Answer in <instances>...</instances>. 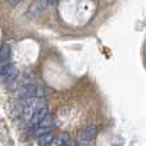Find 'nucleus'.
I'll return each instance as SVG.
<instances>
[{"instance_id":"nucleus-1","label":"nucleus","mask_w":146,"mask_h":146,"mask_svg":"<svg viewBox=\"0 0 146 146\" xmlns=\"http://www.w3.org/2000/svg\"><path fill=\"white\" fill-rule=\"evenodd\" d=\"M17 76H18V68L14 64H7V66L1 67L0 78H4V80H14Z\"/></svg>"},{"instance_id":"nucleus-2","label":"nucleus","mask_w":146,"mask_h":146,"mask_svg":"<svg viewBox=\"0 0 146 146\" xmlns=\"http://www.w3.org/2000/svg\"><path fill=\"white\" fill-rule=\"evenodd\" d=\"M49 114V109H48V106H45V105H42V106H40V108H37L35 111L32 113V115H31V118H30V122H31V124H37L38 122L41 121V119L44 118V117H46Z\"/></svg>"},{"instance_id":"nucleus-3","label":"nucleus","mask_w":146,"mask_h":146,"mask_svg":"<svg viewBox=\"0 0 146 146\" xmlns=\"http://www.w3.org/2000/svg\"><path fill=\"white\" fill-rule=\"evenodd\" d=\"M54 139L55 137L51 132H45V133L38 136V144H40V146H49L54 142Z\"/></svg>"},{"instance_id":"nucleus-4","label":"nucleus","mask_w":146,"mask_h":146,"mask_svg":"<svg viewBox=\"0 0 146 146\" xmlns=\"http://www.w3.org/2000/svg\"><path fill=\"white\" fill-rule=\"evenodd\" d=\"M96 135V128L94 126H88L83 129V133H82V141L83 142H90L91 140L95 137Z\"/></svg>"},{"instance_id":"nucleus-5","label":"nucleus","mask_w":146,"mask_h":146,"mask_svg":"<svg viewBox=\"0 0 146 146\" xmlns=\"http://www.w3.org/2000/svg\"><path fill=\"white\" fill-rule=\"evenodd\" d=\"M35 92H36V86H33V85H26V86H23V87L21 88V91H19L21 96H22L23 99L32 98V96H35Z\"/></svg>"},{"instance_id":"nucleus-6","label":"nucleus","mask_w":146,"mask_h":146,"mask_svg":"<svg viewBox=\"0 0 146 146\" xmlns=\"http://www.w3.org/2000/svg\"><path fill=\"white\" fill-rule=\"evenodd\" d=\"M54 121H53V117L50 115V114H48L46 117H44L42 119H41L40 122H38L36 126L38 127H42V128H51V126H53Z\"/></svg>"},{"instance_id":"nucleus-7","label":"nucleus","mask_w":146,"mask_h":146,"mask_svg":"<svg viewBox=\"0 0 146 146\" xmlns=\"http://www.w3.org/2000/svg\"><path fill=\"white\" fill-rule=\"evenodd\" d=\"M10 58V48L8 45H4L0 49V63L8 60Z\"/></svg>"},{"instance_id":"nucleus-8","label":"nucleus","mask_w":146,"mask_h":146,"mask_svg":"<svg viewBox=\"0 0 146 146\" xmlns=\"http://www.w3.org/2000/svg\"><path fill=\"white\" fill-rule=\"evenodd\" d=\"M68 140H69L68 135H67V133H60L58 137H56V139H54V142H55L58 146H62L66 141H68Z\"/></svg>"},{"instance_id":"nucleus-9","label":"nucleus","mask_w":146,"mask_h":146,"mask_svg":"<svg viewBox=\"0 0 146 146\" xmlns=\"http://www.w3.org/2000/svg\"><path fill=\"white\" fill-rule=\"evenodd\" d=\"M42 9H44V5L41 4V1H36L35 4H32V7H31L30 12L33 13V14H38V13H40Z\"/></svg>"},{"instance_id":"nucleus-10","label":"nucleus","mask_w":146,"mask_h":146,"mask_svg":"<svg viewBox=\"0 0 146 146\" xmlns=\"http://www.w3.org/2000/svg\"><path fill=\"white\" fill-rule=\"evenodd\" d=\"M62 146H76V142H74V141H72V140L69 139L68 141H66Z\"/></svg>"},{"instance_id":"nucleus-11","label":"nucleus","mask_w":146,"mask_h":146,"mask_svg":"<svg viewBox=\"0 0 146 146\" xmlns=\"http://www.w3.org/2000/svg\"><path fill=\"white\" fill-rule=\"evenodd\" d=\"M59 0H45V4H48V5H54V4H56Z\"/></svg>"},{"instance_id":"nucleus-12","label":"nucleus","mask_w":146,"mask_h":146,"mask_svg":"<svg viewBox=\"0 0 146 146\" xmlns=\"http://www.w3.org/2000/svg\"><path fill=\"white\" fill-rule=\"evenodd\" d=\"M8 3H9L10 5H15V4H18V3L21 1V0H7Z\"/></svg>"}]
</instances>
